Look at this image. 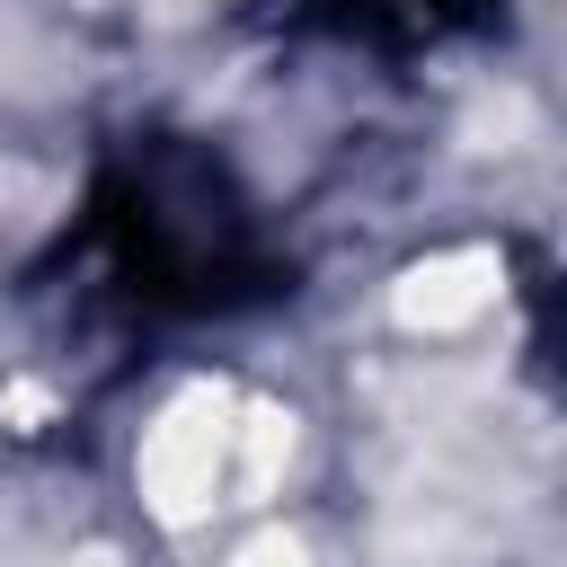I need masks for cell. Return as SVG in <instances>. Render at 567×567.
Instances as JSON below:
<instances>
[{
  "mask_svg": "<svg viewBox=\"0 0 567 567\" xmlns=\"http://www.w3.org/2000/svg\"><path fill=\"white\" fill-rule=\"evenodd\" d=\"M230 434H239V399L213 390V381L177 390L151 416V434H142V496H151L159 523H195V514H213L230 496Z\"/></svg>",
  "mask_w": 567,
  "mask_h": 567,
  "instance_id": "cell-1",
  "label": "cell"
},
{
  "mask_svg": "<svg viewBox=\"0 0 567 567\" xmlns=\"http://www.w3.org/2000/svg\"><path fill=\"white\" fill-rule=\"evenodd\" d=\"M496 284H505V257L496 248H434V257H416L390 284V310L416 337H452V328H470L496 301Z\"/></svg>",
  "mask_w": 567,
  "mask_h": 567,
  "instance_id": "cell-2",
  "label": "cell"
},
{
  "mask_svg": "<svg viewBox=\"0 0 567 567\" xmlns=\"http://www.w3.org/2000/svg\"><path fill=\"white\" fill-rule=\"evenodd\" d=\"M284 461H292V416L284 408H239V434H230V487L257 505V496H275V478H284Z\"/></svg>",
  "mask_w": 567,
  "mask_h": 567,
  "instance_id": "cell-3",
  "label": "cell"
},
{
  "mask_svg": "<svg viewBox=\"0 0 567 567\" xmlns=\"http://www.w3.org/2000/svg\"><path fill=\"white\" fill-rule=\"evenodd\" d=\"M230 567H310V549H301L292 532H257V540H248Z\"/></svg>",
  "mask_w": 567,
  "mask_h": 567,
  "instance_id": "cell-4",
  "label": "cell"
}]
</instances>
